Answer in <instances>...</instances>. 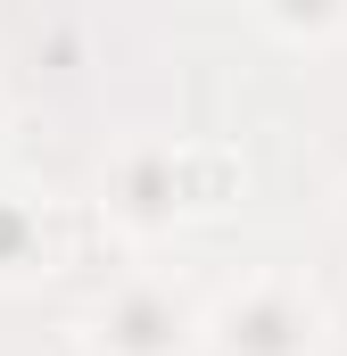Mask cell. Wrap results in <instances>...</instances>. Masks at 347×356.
<instances>
[{"mask_svg": "<svg viewBox=\"0 0 347 356\" xmlns=\"http://www.w3.org/2000/svg\"><path fill=\"white\" fill-rule=\"evenodd\" d=\"M174 340H182V298L174 290H149V282H133L99 315V348H116V356H166Z\"/></svg>", "mask_w": 347, "mask_h": 356, "instance_id": "cell-2", "label": "cell"}, {"mask_svg": "<svg viewBox=\"0 0 347 356\" xmlns=\"http://www.w3.org/2000/svg\"><path fill=\"white\" fill-rule=\"evenodd\" d=\"M347 0H264V17L273 25H289V33H323V25H339Z\"/></svg>", "mask_w": 347, "mask_h": 356, "instance_id": "cell-5", "label": "cell"}, {"mask_svg": "<svg viewBox=\"0 0 347 356\" xmlns=\"http://www.w3.org/2000/svg\"><path fill=\"white\" fill-rule=\"evenodd\" d=\"M166 182H174V207H223L240 191V158L190 141V149H166Z\"/></svg>", "mask_w": 347, "mask_h": 356, "instance_id": "cell-3", "label": "cell"}, {"mask_svg": "<svg viewBox=\"0 0 347 356\" xmlns=\"http://www.w3.org/2000/svg\"><path fill=\"white\" fill-rule=\"evenodd\" d=\"M42 249V216L33 207H0V266H25Z\"/></svg>", "mask_w": 347, "mask_h": 356, "instance_id": "cell-4", "label": "cell"}, {"mask_svg": "<svg viewBox=\"0 0 347 356\" xmlns=\"http://www.w3.org/2000/svg\"><path fill=\"white\" fill-rule=\"evenodd\" d=\"M306 340H314V307L289 282H248L223 307V348L232 356H306Z\"/></svg>", "mask_w": 347, "mask_h": 356, "instance_id": "cell-1", "label": "cell"}]
</instances>
